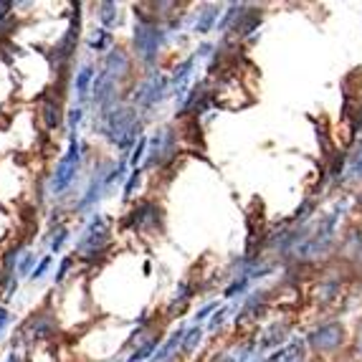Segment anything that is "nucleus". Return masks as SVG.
I'll use <instances>...</instances> for the list:
<instances>
[{
    "label": "nucleus",
    "instance_id": "nucleus-1",
    "mask_svg": "<svg viewBox=\"0 0 362 362\" xmlns=\"http://www.w3.org/2000/svg\"><path fill=\"white\" fill-rule=\"evenodd\" d=\"M145 117L129 102H119L115 107L94 112V132L102 134L109 145L117 147L122 157H127L134 150L137 139L142 137Z\"/></svg>",
    "mask_w": 362,
    "mask_h": 362
},
{
    "label": "nucleus",
    "instance_id": "nucleus-2",
    "mask_svg": "<svg viewBox=\"0 0 362 362\" xmlns=\"http://www.w3.org/2000/svg\"><path fill=\"white\" fill-rule=\"evenodd\" d=\"M134 18H137V25H134L132 33V56L147 71H152L157 64V56L168 43L170 30L163 21H157L155 16H150V13L137 6H134Z\"/></svg>",
    "mask_w": 362,
    "mask_h": 362
},
{
    "label": "nucleus",
    "instance_id": "nucleus-3",
    "mask_svg": "<svg viewBox=\"0 0 362 362\" xmlns=\"http://www.w3.org/2000/svg\"><path fill=\"white\" fill-rule=\"evenodd\" d=\"M112 248V221L104 213H91L89 223L81 228L74 246V259L84 264H97Z\"/></svg>",
    "mask_w": 362,
    "mask_h": 362
},
{
    "label": "nucleus",
    "instance_id": "nucleus-4",
    "mask_svg": "<svg viewBox=\"0 0 362 362\" xmlns=\"http://www.w3.org/2000/svg\"><path fill=\"white\" fill-rule=\"evenodd\" d=\"M84 155H86V145L78 139V134H71L66 152L59 157V163H56V168L51 170L49 175V185H46V190L54 198H64V193L74 185V180L81 173V165H84Z\"/></svg>",
    "mask_w": 362,
    "mask_h": 362
},
{
    "label": "nucleus",
    "instance_id": "nucleus-5",
    "mask_svg": "<svg viewBox=\"0 0 362 362\" xmlns=\"http://www.w3.org/2000/svg\"><path fill=\"white\" fill-rule=\"evenodd\" d=\"M168 97H170V76L152 69V71H145V76L139 78V81H134L132 94H129V104L142 117H147L152 109L160 107Z\"/></svg>",
    "mask_w": 362,
    "mask_h": 362
},
{
    "label": "nucleus",
    "instance_id": "nucleus-6",
    "mask_svg": "<svg viewBox=\"0 0 362 362\" xmlns=\"http://www.w3.org/2000/svg\"><path fill=\"white\" fill-rule=\"evenodd\" d=\"M177 142L180 132L173 127H160L152 137H147V155L142 170H157L170 165L177 157Z\"/></svg>",
    "mask_w": 362,
    "mask_h": 362
},
{
    "label": "nucleus",
    "instance_id": "nucleus-7",
    "mask_svg": "<svg viewBox=\"0 0 362 362\" xmlns=\"http://www.w3.org/2000/svg\"><path fill=\"white\" fill-rule=\"evenodd\" d=\"M112 168H115L112 160H102L97 168L91 170L89 182H86L84 190H81V195H78V200L74 203V213H76V216H84V213L94 211L99 200L109 193L107 177H109V173H112Z\"/></svg>",
    "mask_w": 362,
    "mask_h": 362
},
{
    "label": "nucleus",
    "instance_id": "nucleus-8",
    "mask_svg": "<svg viewBox=\"0 0 362 362\" xmlns=\"http://www.w3.org/2000/svg\"><path fill=\"white\" fill-rule=\"evenodd\" d=\"M124 226H129L134 233H147V235L163 233L165 230L163 208L157 206L155 200H139L137 206L127 213Z\"/></svg>",
    "mask_w": 362,
    "mask_h": 362
},
{
    "label": "nucleus",
    "instance_id": "nucleus-9",
    "mask_svg": "<svg viewBox=\"0 0 362 362\" xmlns=\"http://www.w3.org/2000/svg\"><path fill=\"white\" fill-rule=\"evenodd\" d=\"M59 332V322H56V314L51 309H38L28 317V320L21 325L18 342L23 339H36V342H46V339H54Z\"/></svg>",
    "mask_w": 362,
    "mask_h": 362
},
{
    "label": "nucleus",
    "instance_id": "nucleus-10",
    "mask_svg": "<svg viewBox=\"0 0 362 362\" xmlns=\"http://www.w3.org/2000/svg\"><path fill=\"white\" fill-rule=\"evenodd\" d=\"M102 71L109 78H115L117 84H124L127 78L134 76V61L122 46H112V51H107L102 61Z\"/></svg>",
    "mask_w": 362,
    "mask_h": 362
},
{
    "label": "nucleus",
    "instance_id": "nucleus-11",
    "mask_svg": "<svg viewBox=\"0 0 362 362\" xmlns=\"http://www.w3.org/2000/svg\"><path fill=\"white\" fill-rule=\"evenodd\" d=\"M61 97H64L61 91L51 89L38 99V109H41L38 117H41L43 127L49 129V132H54V129H59V127L66 124V112H64V102H61Z\"/></svg>",
    "mask_w": 362,
    "mask_h": 362
},
{
    "label": "nucleus",
    "instance_id": "nucleus-12",
    "mask_svg": "<svg viewBox=\"0 0 362 362\" xmlns=\"http://www.w3.org/2000/svg\"><path fill=\"white\" fill-rule=\"evenodd\" d=\"M342 342V327L337 322H327L309 334V347L314 352H334Z\"/></svg>",
    "mask_w": 362,
    "mask_h": 362
},
{
    "label": "nucleus",
    "instance_id": "nucleus-13",
    "mask_svg": "<svg viewBox=\"0 0 362 362\" xmlns=\"http://www.w3.org/2000/svg\"><path fill=\"white\" fill-rule=\"evenodd\" d=\"M97 71L99 69L94 64H81L74 74V97H76V104L78 107H86L89 102V94H91V86H94V78H97Z\"/></svg>",
    "mask_w": 362,
    "mask_h": 362
},
{
    "label": "nucleus",
    "instance_id": "nucleus-14",
    "mask_svg": "<svg viewBox=\"0 0 362 362\" xmlns=\"http://www.w3.org/2000/svg\"><path fill=\"white\" fill-rule=\"evenodd\" d=\"M221 16H223V8L221 6H203L198 11V16H195L190 30L198 33V36H206V33H211V30L221 23Z\"/></svg>",
    "mask_w": 362,
    "mask_h": 362
},
{
    "label": "nucleus",
    "instance_id": "nucleus-15",
    "mask_svg": "<svg viewBox=\"0 0 362 362\" xmlns=\"http://www.w3.org/2000/svg\"><path fill=\"white\" fill-rule=\"evenodd\" d=\"M163 342H165V339H163V334H160V332L152 334L147 342L137 344V347L132 350V355H129L124 362H147V360L152 362V357L157 355V350H160V344H163Z\"/></svg>",
    "mask_w": 362,
    "mask_h": 362
},
{
    "label": "nucleus",
    "instance_id": "nucleus-16",
    "mask_svg": "<svg viewBox=\"0 0 362 362\" xmlns=\"http://www.w3.org/2000/svg\"><path fill=\"white\" fill-rule=\"evenodd\" d=\"M112 43H115V36H112V30L107 28H94L86 36V49L94 51V54H104V51H112Z\"/></svg>",
    "mask_w": 362,
    "mask_h": 362
},
{
    "label": "nucleus",
    "instance_id": "nucleus-17",
    "mask_svg": "<svg viewBox=\"0 0 362 362\" xmlns=\"http://www.w3.org/2000/svg\"><path fill=\"white\" fill-rule=\"evenodd\" d=\"M94 8H97V16H99L102 28L112 30L122 23V13H119V6H117V3H97Z\"/></svg>",
    "mask_w": 362,
    "mask_h": 362
},
{
    "label": "nucleus",
    "instance_id": "nucleus-18",
    "mask_svg": "<svg viewBox=\"0 0 362 362\" xmlns=\"http://www.w3.org/2000/svg\"><path fill=\"white\" fill-rule=\"evenodd\" d=\"M203 334H206V329L198 325L187 327L185 332V339H182V355H190V352H195L200 347V342H203Z\"/></svg>",
    "mask_w": 362,
    "mask_h": 362
},
{
    "label": "nucleus",
    "instance_id": "nucleus-19",
    "mask_svg": "<svg viewBox=\"0 0 362 362\" xmlns=\"http://www.w3.org/2000/svg\"><path fill=\"white\" fill-rule=\"evenodd\" d=\"M36 264H38V254H36V251H28V248H25V254L21 256V261H18V269H16V279H25V276L30 279V274H33Z\"/></svg>",
    "mask_w": 362,
    "mask_h": 362
},
{
    "label": "nucleus",
    "instance_id": "nucleus-20",
    "mask_svg": "<svg viewBox=\"0 0 362 362\" xmlns=\"http://www.w3.org/2000/svg\"><path fill=\"white\" fill-rule=\"evenodd\" d=\"M69 238H71V230H69L66 226H61V228H54V235H51V241H49L51 256L61 254V251H64V246L69 243Z\"/></svg>",
    "mask_w": 362,
    "mask_h": 362
},
{
    "label": "nucleus",
    "instance_id": "nucleus-21",
    "mask_svg": "<svg viewBox=\"0 0 362 362\" xmlns=\"http://www.w3.org/2000/svg\"><path fill=\"white\" fill-rule=\"evenodd\" d=\"M84 112H86V107H78V104H74V107L66 112V129H69V137H71V134H78V124L84 122Z\"/></svg>",
    "mask_w": 362,
    "mask_h": 362
},
{
    "label": "nucleus",
    "instance_id": "nucleus-22",
    "mask_svg": "<svg viewBox=\"0 0 362 362\" xmlns=\"http://www.w3.org/2000/svg\"><path fill=\"white\" fill-rule=\"evenodd\" d=\"M145 155H147V137L142 134V137L137 139L134 150L129 152V168H132V170L142 168V163H145Z\"/></svg>",
    "mask_w": 362,
    "mask_h": 362
},
{
    "label": "nucleus",
    "instance_id": "nucleus-23",
    "mask_svg": "<svg viewBox=\"0 0 362 362\" xmlns=\"http://www.w3.org/2000/svg\"><path fill=\"white\" fill-rule=\"evenodd\" d=\"M142 173H145L142 168H137V170H132V173H129L127 182H124V187H122V198H124V200H132L134 198V190H137L139 180H142Z\"/></svg>",
    "mask_w": 362,
    "mask_h": 362
},
{
    "label": "nucleus",
    "instance_id": "nucleus-24",
    "mask_svg": "<svg viewBox=\"0 0 362 362\" xmlns=\"http://www.w3.org/2000/svg\"><path fill=\"white\" fill-rule=\"evenodd\" d=\"M74 264H76V259H74V256H64V259H61L59 272L54 274V284H56V286H61L64 281H66V279H69V272H71V266H74Z\"/></svg>",
    "mask_w": 362,
    "mask_h": 362
},
{
    "label": "nucleus",
    "instance_id": "nucleus-25",
    "mask_svg": "<svg viewBox=\"0 0 362 362\" xmlns=\"http://www.w3.org/2000/svg\"><path fill=\"white\" fill-rule=\"evenodd\" d=\"M51 264H54V256H43L41 261L36 264V269H33V274H30V281H41L46 274H49V269H51Z\"/></svg>",
    "mask_w": 362,
    "mask_h": 362
},
{
    "label": "nucleus",
    "instance_id": "nucleus-26",
    "mask_svg": "<svg viewBox=\"0 0 362 362\" xmlns=\"http://www.w3.org/2000/svg\"><path fill=\"white\" fill-rule=\"evenodd\" d=\"M216 312H218V302H208L206 307H200L198 312H195V317H193L195 325L203 327V322L211 320V317H213V314H216Z\"/></svg>",
    "mask_w": 362,
    "mask_h": 362
},
{
    "label": "nucleus",
    "instance_id": "nucleus-27",
    "mask_svg": "<svg viewBox=\"0 0 362 362\" xmlns=\"http://www.w3.org/2000/svg\"><path fill=\"white\" fill-rule=\"evenodd\" d=\"M226 314H228V307H221L216 314H213V317H211V325H208V329H211V332H216V329H221V327H223Z\"/></svg>",
    "mask_w": 362,
    "mask_h": 362
},
{
    "label": "nucleus",
    "instance_id": "nucleus-28",
    "mask_svg": "<svg viewBox=\"0 0 362 362\" xmlns=\"http://www.w3.org/2000/svg\"><path fill=\"white\" fill-rule=\"evenodd\" d=\"M11 322H13L11 309H8V307H0V337L6 334V329L11 327Z\"/></svg>",
    "mask_w": 362,
    "mask_h": 362
},
{
    "label": "nucleus",
    "instance_id": "nucleus-29",
    "mask_svg": "<svg viewBox=\"0 0 362 362\" xmlns=\"http://www.w3.org/2000/svg\"><path fill=\"white\" fill-rule=\"evenodd\" d=\"M357 344H360V350H362V325H360V329H357Z\"/></svg>",
    "mask_w": 362,
    "mask_h": 362
},
{
    "label": "nucleus",
    "instance_id": "nucleus-30",
    "mask_svg": "<svg viewBox=\"0 0 362 362\" xmlns=\"http://www.w3.org/2000/svg\"><path fill=\"white\" fill-rule=\"evenodd\" d=\"M355 173H357V175H362V155H360V163H357V168H355Z\"/></svg>",
    "mask_w": 362,
    "mask_h": 362
},
{
    "label": "nucleus",
    "instance_id": "nucleus-31",
    "mask_svg": "<svg viewBox=\"0 0 362 362\" xmlns=\"http://www.w3.org/2000/svg\"><path fill=\"white\" fill-rule=\"evenodd\" d=\"M112 362H119V360H112Z\"/></svg>",
    "mask_w": 362,
    "mask_h": 362
}]
</instances>
